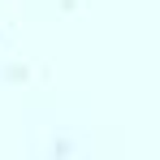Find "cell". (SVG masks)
<instances>
[]
</instances>
